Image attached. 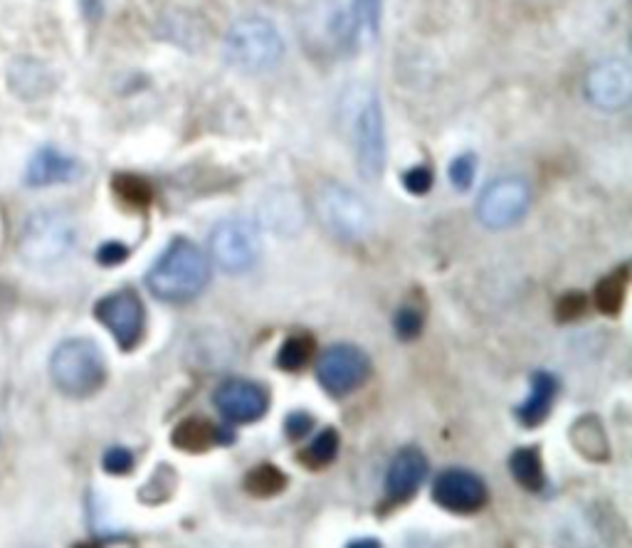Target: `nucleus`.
<instances>
[{
    "mask_svg": "<svg viewBox=\"0 0 632 548\" xmlns=\"http://www.w3.org/2000/svg\"><path fill=\"white\" fill-rule=\"evenodd\" d=\"M210 265L203 250L188 237H173L146 272V287L166 304H188L205 292Z\"/></svg>",
    "mask_w": 632,
    "mask_h": 548,
    "instance_id": "f257e3e1",
    "label": "nucleus"
},
{
    "mask_svg": "<svg viewBox=\"0 0 632 548\" xmlns=\"http://www.w3.org/2000/svg\"><path fill=\"white\" fill-rule=\"evenodd\" d=\"M344 117L351 144H354L358 173L368 183L381 181L383 173H386L388 141L386 117H383L376 89L351 87L344 99Z\"/></svg>",
    "mask_w": 632,
    "mask_h": 548,
    "instance_id": "f03ea898",
    "label": "nucleus"
},
{
    "mask_svg": "<svg viewBox=\"0 0 632 548\" xmlns=\"http://www.w3.org/2000/svg\"><path fill=\"white\" fill-rule=\"evenodd\" d=\"M284 52L287 45L282 33L272 20L262 15H245L235 20L223 40L225 62L245 75H265L275 70L284 60Z\"/></svg>",
    "mask_w": 632,
    "mask_h": 548,
    "instance_id": "7ed1b4c3",
    "label": "nucleus"
},
{
    "mask_svg": "<svg viewBox=\"0 0 632 548\" xmlns=\"http://www.w3.org/2000/svg\"><path fill=\"white\" fill-rule=\"evenodd\" d=\"M50 378L67 398H92L107 381V361L92 339H67L52 351Z\"/></svg>",
    "mask_w": 632,
    "mask_h": 548,
    "instance_id": "20e7f679",
    "label": "nucleus"
},
{
    "mask_svg": "<svg viewBox=\"0 0 632 548\" xmlns=\"http://www.w3.org/2000/svg\"><path fill=\"white\" fill-rule=\"evenodd\" d=\"M316 215L321 225L341 242H363L373 233V210L361 193L344 183H326L316 196Z\"/></svg>",
    "mask_w": 632,
    "mask_h": 548,
    "instance_id": "39448f33",
    "label": "nucleus"
},
{
    "mask_svg": "<svg viewBox=\"0 0 632 548\" xmlns=\"http://www.w3.org/2000/svg\"><path fill=\"white\" fill-rule=\"evenodd\" d=\"M75 240L77 233L72 220L55 210H45V213H35L23 225L18 252L28 265H57L70 255Z\"/></svg>",
    "mask_w": 632,
    "mask_h": 548,
    "instance_id": "423d86ee",
    "label": "nucleus"
},
{
    "mask_svg": "<svg viewBox=\"0 0 632 548\" xmlns=\"http://www.w3.org/2000/svg\"><path fill=\"white\" fill-rule=\"evenodd\" d=\"M371 358L354 344H334L316 358V381L331 398H346L371 378Z\"/></svg>",
    "mask_w": 632,
    "mask_h": 548,
    "instance_id": "0eeeda50",
    "label": "nucleus"
},
{
    "mask_svg": "<svg viewBox=\"0 0 632 548\" xmlns=\"http://www.w3.org/2000/svg\"><path fill=\"white\" fill-rule=\"evenodd\" d=\"M531 208V188L524 178L502 176L477 198V218L489 230H507L521 223Z\"/></svg>",
    "mask_w": 632,
    "mask_h": 548,
    "instance_id": "6e6552de",
    "label": "nucleus"
},
{
    "mask_svg": "<svg viewBox=\"0 0 632 548\" xmlns=\"http://www.w3.org/2000/svg\"><path fill=\"white\" fill-rule=\"evenodd\" d=\"M94 319L114 336L121 351H134L144 339L146 309L136 289L124 287L99 299L94 304Z\"/></svg>",
    "mask_w": 632,
    "mask_h": 548,
    "instance_id": "1a4fd4ad",
    "label": "nucleus"
},
{
    "mask_svg": "<svg viewBox=\"0 0 632 548\" xmlns=\"http://www.w3.org/2000/svg\"><path fill=\"white\" fill-rule=\"evenodd\" d=\"M210 255L225 274H245L257 265L260 245L252 228L240 220H223L210 233Z\"/></svg>",
    "mask_w": 632,
    "mask_h": 548,
    "instance_id": "9d476101",
    "label": "nucleus"
},
{
    "mask_svg": "<svg viewBox=\"0 0 632 548\" xmlns=\"http://www.w3.org/2000/svg\"><path fill=\"white\" fill-rule=\"evenodd\" d=\"M433 502L450 514L470 516L487 507L489 489L479 474L462 467H450L435 477Z\"/></svg>",
    "mask_w": 632,
    "mask_h": 548,
    "instance_id": "9b49d317",
    "label": "nucleus"
},
{
    "mask_svg": "<svg viewBox=\"0 0 632 548\" xmlns=\"http://www.w3.org/2000/svg\"><path fill=\"white\" fill-rule=\"evenodd\" d=\"M586 99L600 112H623L632 99V70L625 60H603L588 70Z\"/></svg>",
    "mask_w": 632,
    "mask_h": 548,
    "instance_id": "f8f14e48",
    "label": "nucleus"
},
{
    "mask_svg": "<svg viewBox=\"0 0 632 548\" xmlns=\"http://www.w3.org/2000/svg\"><path fill=\"white\" fill-rule=\"evenodd\" d=\"M213 405L228 423L247 425L265 418L270 408V395L260 383L245 378H228L213 393Z\"/></svg>",
    "mask_w": 632,
    "mask_h": 548,
    "instance_id": "ddd939ff",
    "label": "nucleus"
},
{
    "mask_svg": "<svg viewBox=\"0 0 632 548\" xmlns=\"http://www.w3.org/2000/svg\"><path fill=\"white\" fill-rule=\"evenodd\" d=\"M430 465L428 457L420 447L405 445L393 455L386 472V502L391 507L410 502L420 492L423 482L428 479Z\"/></svg>",
    "mask_w": 632,
    "mask_h": 548,
    "instance_id": "4468645a",
    "label": "nucleus"
},
{
    "mask_svg": "<svg viewBox=\"0 0 632 548\" xmlns=\"http://www.w3.org/2000/svg\"><path fill=\"white\" fill-rule=\"evenodd\" d=\"M82 176V166L77 158L62 154L55 146H45L38 154L30 158L28 171H25V181L33 188L57 186V183H72Z\"/></svg>",
    "mask_w": 632,
    "mask_h": 548,
    "instance_id": "2eb2a0df",
    "label": "nucleus"
},
{
    "mask_svg": "<svg viewBox=\"0 0 632 548\" xmlns=\"http://www.w3.org/2000/svg\"><path fill=\"white\" fill-rule=\"evenodd\" d=\"M235 432L228 428L213 425L205 418H186L176 425L171 432V445L176 450L188 452V455H200L213 447L233 445Z\"/></svg>",
    "mask_w": 632,
    "mask_h": 548,
    "instance_id": "dca6fc26",
    "label": "nucleus"
},
{
    "mask_svg": "<svg viewBox=\"0 0 632 548\" xmlns=\"http://www.w3.org/2000/svg\"><path fill=\"white\" fill-rule=\"evenodd\" d=\"M529 381V395H526L524 403L516 405L514 415L524 428H539V425L546 423V418H549L553 410V403H556L558 378L549 371H534Z\"/></svg>",
    "mask_w": 632,
    "mask_h": 548,
    "instance_id": "f3484780",
    "label": "nucleus"
},
{
    "mask_svg": "<svg viewBox=\"0 0 632 548\" xmlns=\"http://www.w3.org/2000/svg\"><path fill=\"white\" fill-rule=\"evenodd\" d=\"M383 0H351L346 18V42L351 50H366L378 40Z\"/></svg>",
    "mask_w": 632,
    "mask_h": 548,
    "instance_id": "a211bd4d",
    "label": "nucleus"
},
{
    "mask_svg": "<svg viewBox=\"0 0 632 548\" xmlns=\"http://www.w3.org/2000/svg\"><path fill=\"white\" fill-rule=\"evenodd\" d=\"M571 445L586 457L588 462H608L610 460V442L605 435L603 423L598 415H583L571 425Z\"/></svg>",
    "mask_w": 632,
    "mask_h": 548,
    "instance_id": "6ab92c4d",
    "label": "nucleus"
},
{
    "mask_svg": "<svg viewBox=\"0 0 632 548\" xmlns=\"http://www.w3.org/2000/svg\"><path fill=\"white\" fill-rule=\"evenodd\" d=\"M509 474L514 477L516 484L526 489V492L541 494L546 492V472H544V460H541V450L536 445H524L516 447L509 455Z\"/></svg>",
    "mask_w": 632,
    "mask_h": 548,
    "instance_id": "aec40b11",
    "label": "nucleus"
},
{
    "mask_svg": "<svg viewBox=\"0 0 632 548\" xmlns=\"http://www.w3.org/2000/svg\"><path fill=\"white\" fill-rule=\"evenodd\" d=\"M628 284L630 265H620L618 270H613L608 277L600 279L593 292V304L598 307V312L605 316H618L625 304V297H628Z\"/></svg>",
    "mask_w": 632,
    "mask_h": 548,
    "instance_id": "412c9836",
    "label": "nucleus"
},
{
    "mask_svg": "<svg viewBox=\"0 0 632 548\" xmlns=\"http://www.w3.org/2000/svg\"><path fill=\"white\" fill-rule=\"evenodd\" d=\"M339 445H341L339 432H336L334 428H324L321 432H316L312 440H309L307 447H302L297 460L312 472L326 470L329 465H334L336 455H339Z\"/></svg>",
    "mask_w": 632,
    "mask_h": 548,
    "instance_id": "4be33fe9",
    "label": "nucleus"
},
{
    "mask_svg": "<svg viewBox=\"0 0 632 548\" xmlns=\"http://www.w3.org/2000/svg\"><path fill=\"white\" fill-rule=\"evenodd\" d=\"M314 353H316V341L312 334H292L282 341V346H279V351L275 356V366L287 373L304 371V368L314 361Z\"/></svg>",
    "mask_w": 632,
    "mask_h": 548,
    "instance_id": "5701e85b",
    "label": "nucleus"
},
{
    "mask_svg": "<svg viewBox=\"0 0 632 548\" xmlns=\"http://www.w3.org/2000/svg\"><path fill=\"white\" fill-rule=\"evenodd\" d=\"M287 474L279 470L277 465H270V462H262V465L252 467L250 472L245 474V492L255 499H272L277 494H282L287 489Z\"/></svg>",
    "mask_w": 632,
    "mask_h": 548,
    "instance_id": "b1692460",
    "label": "nucleus"
},
{
    "mask_svg": "<svg viewBox=\"0 0 632 548\" xmlns=\"http://www.w3.org/2000/svg\"><path fill=\"white\" fill-rule=\"evenodd\" d=\"M112 188L121 203L136 210L149 208L156 196L151 181H146L144 176H136V173H117V176L112 178Z\"/></svg>",
    "mask_w": 632,
    "mask_h": 548,
    "instance_id": "393cba45",
    "label": "nucleus"
},
{
    "mask_svg": "<svg viewBox=\"0 0 632 548\" xmlns=\"http://www.w3.org/2000/svg\"><path fill=\"white\" fill-rule=\"evenodd\" d=\"M178 487V472L173 467L161 465L156 467L154 477L139 489V499L144 504H163L173 497Z\"/></svg>",
    "mask_w": 632,
    "mask_h": 548,
    "instance_id": "a878e982",
    "label": "nucleus"
},
{
    "mask_svg": "<svg viewBox=\"0 0 632 548\" xmlns=\"http://www.w3.org/2000/svg\"><path fill=\"white\" fill-rule=\"evenodd\" d=\"M425 326V314L418 304H403L393 316V331L400 341H415L423 334Z\"/></svg>",
    "mask_w": 632,
    "mask_h": 548,
    "instance_id": "bb28decb",
    "label": "nucleus"
},
{
    "mask_svg": "<svg viewBox=\"0 0 632 548\" xmlns=\"http://www.w3.org/2000/svg\"><path fill=\"white\" fill-rule=\"evenodd\" d=\"M474 176H477V156L474 154H460L450 161V168H447V178H450L452 188L457 191H470Z\"/></svg>",
    "mask_w": 632,
    "mask_h": 548,
    "instance_id": "cd10ccee",
    "label": "nucleus"
},
{
    "mask_svg": "<svg viewBox=\"0 0 632 548\" xmlns=\"http://www.w3.org/2000/svg\"><path fill=\"white\" fill-rule=\"evenodd\" d=\"M136 467V457L134 452L126 450V447H109L102 457V470L107 474H114V477H126V474L134 472Z\"/></svg>",
    "mask_w": 632,
    "mask_h": 548,
    "instance_id": "c85d7f7f",
    "label": "nucleus"
},
{
    "mask_svg": "<svg viewBox=\"0 0 632 548\" xmlns=\"http://www.w3.org/2000/svg\"><path fill=\"white\" fill-rule=\"evenodd\" d=\"M588 312V297L583 292H566L556 302V316L561 324H571L578 321Z\"/></svg>",
    "mask_w": 632,
    "mask_h": 548,
    "instance_id": "c756f323",
    "label": "nucleus"
},
{
    "mask_svg": "<svg viewBox=\"0 0 632 548\" xmlns=\"http://www.w3.org/2000/svg\"><path fill=\"white\" fill-rule=\"evenodd\" d=\"M400 181H403V188L410 196H428L435 183V173L428 166H413L403 173Z\"/></svg>",
    "mask_w": 632,
    "mask_h": 548,
    "instance_id": "7c9ffc66",
    "label": "nucleus"
},
{
    "mask_svg": "<svg viewBox=\"0 0 632 548\" xmlns=\"http://www.w3.org/2000/svg\"><path fill=\"white\" fill-rule=\"evenodd\" d=\"M312 430H314V418L309 413H304V410L289 413L287 420H284V435L294 442L309 437L312 435Z\"/></svg>",
    "mask_w": 632,
    "mask_h": 548,
    "instance_id": "2f4dec72",
    "label": "nucleus"
},
{
    "mask_svg": "<svg viewBox=\"0 0 632 548\" xmlns=\"http://www.w3.org/2000/svg\"><path fill=\"white\" fill-rule=\"evenodd\" d=\"M131 250L119 240H107L104 245H99L97 250V262L102 267H119L129 260Z\"/></svg>",
    "mask_w": 632,
    "mask_h": 548,
    "instance_id": "473e14b6",
    "label": "nucleus"
},
{
    "mask_svg": "<svg viewBox=\"0 0 632 548\" xmlns=\"http://www.w3.org/2000/svg\"><path fill=\"white\" fill-rule=\"evenodd\" d=\"M82 5V15L87 18V23H99L104 13V0H79Z\"/></svg>",
    "mask_w": 632,
    "mask_h": 548,
    "instance_id": "72a5a7b5",
    "label": "nucleus"
},
{
    "mask_svg": "<svg viewBox=\"0 0 632 548\" xmlns=\"http://www.w3.org/2000/svg\"><path fill=\"white\" fill-rule=\"evenodd\" d=\"M351 548H361V546H368V548H376L381 546V541L378 539H356V541H349Z\"/></svg>",
    "mask_w": 632,
    "mask_h": 548,
    "instance_id": "f704fd0d",
    "label": "nucleus"
}]
</instances>
